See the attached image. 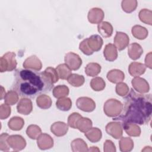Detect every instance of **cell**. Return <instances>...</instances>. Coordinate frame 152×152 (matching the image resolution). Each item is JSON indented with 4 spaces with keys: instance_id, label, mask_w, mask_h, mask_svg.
I'll use <instances>...</instances> for the list:
<instances>
[{
    "instance_id": "6da1fadb",
    "label": "cell",
    "mask_w": 152,
    "mask_h": 152,
    "mask_svg": "<svg viewBox=\"0 0 152 152\" xmlns=\"http://www.w3.org/2000/svg\"><path fill=\"white\" fill-rule=\"evenodd\" d=\"M12 88L21 97L34 99L53 87L51 77L45 71L39 72L27 69L15 70Z\"/></svg>"
},
{
    "instance_id": "7a4b0ae2",
    "label": "cell",
    "mask_w": 152,
    "mask_h": 152,
    "mask_svg": "<svg viewBox=\"0 0 152 152\" xmlns=\"http://www.w3.org/2000/svg\"><path fill=\"white\" fill-rule=\"evenodd\" d=\"M151 94H139L131 89L125 97L121 113L113 119L121 122L122 125L129 123L146 124L151 119Z\"/></svg>"
},
{
    "instance_id": "3957f363",
    "label": "cell",
    "mask_w": 152,
    "mask_h": 152,
    "mask_svg": "<svg viewBox=\"0 0 152 152\" xmlns=\"http://www.w3.org/2000/svg\"><path fill=\"white\" fill-rule=\"evenodd\" d=\"M123 109L122 103L115 99L107 100L104 104V112L109 117H116L120 115Z\"/></svg>"
},
{
    "instance_id": "277c9868",
    "label": "cell",
    "mask_w": 152,
    "mask_h": 152,
    "mask_svg": "<svg viewBox=\"0 0 152 152\" xmlns=\"http://www.w3.org/2000/svg\"><path fill=\"white\" fill-rule=\"evenodd\" d=\"M15 54L12 52L5 53L0 59V71L1 72L12 71L17 66Z\"/></svg>"
},
{
    "instance_id": "5b68a950",
    "label": "cell",
    "mask_w": 152,
    "mask_h": 152,
    "mask_svg": "<svg viewBox=\"0 0 152 152\" xmlns=\"http://www.w3.org/2000/svg\"><path fill=\"white\" fill-rule=\"evenodd\" d=\"M65 64L71 70L78 69L82 65V59L80 56L74 52H68L65 55Z\"/></svg>"
},
{
    "instance_id": "8992f818",
    "label": "cell",
    "mask_w": 152,
    "mask_h": 152,
    "mask_svg": "<svg viewBox=\"0 0 152 152\" xmlns=\"http://www.w3.org/2000/svg\"><path fill=\"white\" fill-rule=\"evenodd\" d=\"M76 106L79 109L86 112H93L96 108L94 101L88 97H79L76 101Z\"/></svg>"
},
{
    "instance_id": "52a82bcc",
    "label": "cell",
    "mask_w": 152,
    "mask_h": 152,
    "mask_svg": "<svg viewBox=\"0 0 152 152\" xmlns=\"http://www.w3.org/2000/svg\"><path fill=\"white\" fill-rule=\"evenodd\" d=\"M7 142L10 147L14 151H20L25 148L26 141L25 139L19 135H10L7 138Z\"/></svg>"
},
{
    "instance_id": "ba28073f",
    "label": "cell",
    "mask_w": 152,
    "mask_h": 152,
    "mask_svg": "<svg viewBox=\"0 0 152 152\" xmlns=\"http://www.w3.org/2000/svg\"><path fill=\"white\" fill-rule=\"evenodd\" d=\"M122 128L120 122H110L106 126V131L114 138L119 139L122 136Z\"/></svg>"
},
{
    "instance_id": "9c48e42d",
    "label": "cell",
    "mask_w": 152,
    "mask_h": 152,
    "mask_svg": "<svg viewBox=\"0 0 152 152\" xmlns=\"http://www.w3.org/2000/svg\"><path fill=\"white\" fill-rule=\"evenodd\" d=\"M114 45L119 50H122L129 44V39L128 36L123 32L117 31L113 40Z\"/></svg>"
},
{
    "instance_id": "30bf717a",
    "label": "cell",
    "mask_w": 152,
    "mask_h": 152,
    "mask_svg": "<svg viewBox=\"0 0 152 152\" xmlns=\"http://www.w3.org/2000/svg\"><path fill=\"white\" fill-rule=\"evenodd\" d=\"M86 42L88 48L93 53L100 50L103 44V39L97 34H93L87 38Z\"/></svg>"
},
{
    "instance_id": "8fae6325",
    "label": "cell",
    "mask_w": 152,
    "mask_h": 152,
    "mask_svg": "<svg viewBox=\"0 0 152 152\" xmlns=\"http://www.w3.org/2000/svg\"><path fill=\"white\" fill-rule=\"evenodd\" d=\"M24 68L27 69L39 71L42 68V64L40 60L35 55H32L27 58L23 64Z\"/></svg>"
},
{
    "instance_id": "7c38bea8",
    "label": "cell",
    "mask_w": 152,
    "mask_h": 152,
    "mask_svg": "<svg viewBox=\"0 0 152 152\" xmlns=\"http://www.w3.org/2000/svg\"><path fill=\"white\" fill-rule=\"evenodd\" d=\"M17 109V112L20 114L24 115L30 114L33 109L31 101L27 98H22L18 103Z\"/></svg>"
},
{
    "instance_id": "4fadbf2b",
    "label": "cell",
    "mask_w": 152,
    "mask_h": 152,
    "mask_svg": "<svg viewBox=\"0 0 152 152\" xmlns=\"http://www.w3.org/2000/svg\"><path fill=\"white\" fill-rule=\"evenodd\" d=\"M104 16V14L102 9L93 8L88 12V20L91 24H99L103 20Z\"/></svg>"
},
{
    "instance_id": "5bb4252c",
    "label": "cell",
    "mask_w": 152,
    "mask_h": 152,
    "mask_svg": "<svg viewBox=\"0 0 152 152\" xmlns=\"http://www.w3.org/2000/svg\"><path fill=\"white\" fill-rule=\"evenodd\" d=\"M133 88L139 93H144L149 91V85L145 80L140 77H135L131 81Z\"/></svg>"
},
{
    "instance_id": "9a60e30c",
    "label": "cell",
    "mask_w": 152,
    "mask_h": 152,
    "mask_svg": "<svg viewBox=\"0 0 152 152\" xmlns=\"http://www.w3.org/2000/svg\"><path fill=\"white\" fill-rule=\"evenodd\" d=\"M37 143L40 150H47L53 147V140L49 135L43 134L37 138Z\"/></svg>"
},
{
    "instance_id": "2e32d148",
    "label": "cell",
    "mask_w": 152,
    "mask_h": 152,
    "mask_svg": "<svg viewBox=\"0 0 152 152\" xmlns=\"http://www.w3.org/2000/svg\"><path fill=\"white\" fill-rule=\"evenodd\" d=\"M68 130L67 125L63 122H56L53 124L50 127L51 132L57 137L65 135Z\"/></svg>"
},
{
    "instance_id": "e0dca14e",
    "label": "cell",
    "mask_w": 152,
    "mask_h": 152,
    "mask_svg": "<svg viewBox=\"0 0 152 152\" xmlns=\"http://www.w3.org/2000/svg\"><path fill=\"white\" fill-rule=\"evenodd\" d=\"M103 55L106 59V60L112 62L116 59L118 57V52L115 46L112 43H109L106 45L104 51Z\"/></svg>"
},
{
    "instance_id": "ac0fdd59",
    "label": "cell",
    "mask_w": 152,
    "mask_h": 152,
    "mask_svg": "<svg viewBox=\"0 0 152 152\" xmlns=\"http://www.w3.org/2000/svg\"><path fill=\"white\" fill-rule=\"evenodd\" d=\"M128 71L132 76L137 77L143 74L145 71V66L144 64L138 62H132L129 65Z\"/></svg>"
},
{
    "instance_id": "d6986e66",
    "label": "cell",
    "mask_w": 152,
    "mask_h": 152,
    "mask_svg": "<svg viewBox=\"0 0 152 152\" xmlns=\"http://www.w3.org/2000/svg\"><path fill=\"white\" fill-rule=\"evenodd\" d=\"M128 52L130 58L133 60H136L140 58L143 53V50L139 44L133 43L128 46Z\"/></svg>"
},
{
    "instance_id": "ffe728a7",
    "label": "cell",
    "mask_w": 152,
    "mask_h": 152,
    "mask_svg": "<svg viewBox=\"0 0 152 152\" xmlns=\"http://www.w3.org/2000/svg\"><path fill=\"white\" fill-rule=\"evenodd\" d=\"M99 33L104 38L109 37L113 33V27L110 23L103 21L99 23L97 26Z\"/></svg>"
},
{
    "instance_id": "44dd1931",
    "label": "cell",
    "mask_w": 152,
    "mask_h": 152,
    "mask_svg": "<svg viewBox=\"0 0 152 152\" xmlns=\"http://www.w3.org/2000/svg\"><path fill=\"white\" fill-rule=\"evenodd\" d=\"M125 78L124 72L119 69H112L107 74V78L112 83L122 82Z\"/></svg>"
},
{
    "instance_id": "7402d4cb",
    "label": "cell",
    "mask_w": 152,
    "mask_h": 152,
    "mask_svg": "<svg viewBox=\"0 0 152 152\" xmlns=\"http://www.w3.org/2000/svg\"><path fill=\"white\" fill-rule=\"evenodd\" d=\"M84 135L91 142H97L101 140L102 136L101 130L97 128H91L85 132Z\"/></svg>"
},
{
    "instance_id": "603a6c76",
    "label": "cell",
    "mask_w": 152,
    "mask_h": 152,
    "mask_svg": "<svg viewBox=\"0 0 152 152\" xmlns=\"http://www.w3.org/2000/svg\"><path fill=\"white\" fill-rule=\"evenodd\" d=\"M92 121L87 118H80L76 124V129L82 132H86L92 126Z\"/></svg>"
},
{
    "instance_id": "cb8c5ba5",
    "label": "cell",
    "mask_w": 152,
    "mask_h": 152,
    "mask_svg": "<svg viewBox=\"0 0 152 152\" xmlns=\"http://www.w3.org/2000/svg\"><path fill=\"white\" fill-rule=\"evenodd\" d=\"M126 133L131 137H138L141 134L140 128L135 124H126L122 125Z\"/></svg>"
},
{
    "instance_id": "d4e9b609",
    "label": "cell",
    "mask_w": 152,
    "mask_h": 152,
    "mask_svg": "<svg viewBox=\"0 0 152 152\" xmlns=\"http://www.w3.org/2000/svg\"><path fill=\"white\" fill-rule=\"evenodd\" d=\"M58 77L62 80H67L71 74V69L66 64H61L56 68Z\"/></svg>"
},
{
    "instance_id": "484cf974",
    "label": "cell",
    "mask_w": 152,
    "mask_h": 152,
    "mask_svg": "<svg viewBox=\"0 0 152 152\" xmlns=\"http://www.w3.org/2000/svg\"><path fill=\"white\" fill-rule=\"evenodd\" d=\"M24 125V121L21 117L15 116L12 118L8 122V127L13 131L21 130Z\"/></svg>"
},
{
    "instance_id": "4316f807",
    "label": "cell",
    "mask_w": 152,
    "mask_h": 152,
    "mask_svg": "<svg viewBox=\"0 0 152 152\" xmlns=\"http://www.w3.org/2000/svg\"><path fill=\"white\" fill-rule=\"evenodd\" d=\"M101 71V66L94 62H91L87 65L85 68V73L89 77H95Z\"/></svg>"
},
{
    "instance_id": "83f0119b",
    "label": "cell",
    "mask_w": 152,
    "mask_h": 152,
    "mask_svg": "<svg viewBox=\"0 0 152 152\" xmlns=\"http://www.w3.org/2000/svg\"><path fill=\"white\" fill-rule=\"evenodd\" d=\"M37 105L42 109H47L50 107L52 105L51 98L45 94L40 95L37 97L36 100Z\"/></svg>"
},
{
    "instance_id": "f1b7e54d",
    "label": "cell",
    "mask_w": 152,
    "mask_h": 152,
    "mask_svg": "<svg viewBox=\"0 0 152 152\" xmlns=\"http://www.w3.org/2000/svg\"><path fill=\"white\" fill-rule=\"evenodd\" d=\"M72 151H87L88 147L85 141L80 138L73 140L71 144Z\"/></svg>"
},
{
    "instance_id": "f546056e",
    "label": "cell",
    "mask_w": 152,
    "mask_h": 152,
    "mask_svg": "<svg viewBox=\"0 0 152 152\" xmlns=\"http://www.w3.org/2000/svg\"><path fill=\"white\" fill-rule=\"evenodd\" d=\"M132 35L138 39L140 40H142L145 39V37L148 35V31L147 29L139 25H136L134 26L132 28Z\"/></svg>"
},
{
    "instance_id": "4dcf8cb0",
    "label": "cell",
    "mask_w": 152,
    "mask_h": 152,
    "mask_svg": "<svg viewBox=\"0 0 152 152\" xmlns=\"http://www.w3.org/2000/svg\"><path fill=\"white\" fill-rule=\"evenodd\" d=\"M56 106L60 110L68 111L72 106V102L68 97L59 98L56 102Z\"/></svg>"
},
{
    "instance_id": "1f68e13d",
    "label": "cell",
    "mask_w": 152,
    "mask_h": 152,
    "mask_svg": "<svg viewBox=\"0 0 152 152\" xmlns=\"http://www.w3.org/2000/svg\"><path fill=\"white\" fill-rule=\"evenodd\" d=\"M134 147L133 141L128 137L122 138L119 141V148L121 151L128 152L132 150Z\"/></svg>"
},
{
    "instance_id": "d6a6232c",
    "label": "cell",
    "mask_w": 152,
    "mask_h": 152,
    "mask_svg": "<svg viewBox=\"0 0 152 152\" xmlns=\"http://www.w3.org/2000/svg\"><path fill=\"white\" fill-rule=\"evenodd\" d=\"M69 94V88L65 85H59L53 90V95L55 98H62Z\"/></svg>"
},
{
    "instance_id": "836d02e7",
    "label": "cell",
    "mask_w": 152,
    "mask_h": 152,
    "mask_svg": "<svg viewBox=\"0 0 152 152\" xmlns=\"http://www.w3.org/2000/svg\"><path fill=\"white\" fill-rule=\"evenodd\" d=\"M68 82L73 87H80L84 83V77L76 74H71L67 79Z\"/></svg>"
},
{
    "instance_id": "e575fe53",
    "label": "cell",
    "mask_w": 152,
    "mask_h": 152,
    "mask_svg": "<svg viewBox=\"0 0 152 152\" xmlns=\"http://www.w3.org/2000/svg\"><path fill=\"white\" fill-rule=\"evenodd\" d=\"M90 86L93 90L99 91L103 90L104 88L106 83L102 78L97 77L91 80Z\"/></svg>"
},
{
    "instance_id": "d590c367",
    "label": "cell",
    "mask_w": 152,
    "mask_h": 152,
    "mask_svg": "<svg viewBox=\"0 0 152 152\" xmlns=\"http://www.w3.org/2000/svg\"><path fill=\"white\" fill-rule=\"evenodd\" d=\"M26 134L31 139L36 140L41 135L42 131L37 125H30L26 129Z\"/></svg>"
},
{
    "instance_id": "8d00e7d4",
    "label": "cell",
    "mask_w": 152,
    "mask_h": 152,
    "mask_svg": "<svg viewBox=\"0 0 152 152\" xmlns=\"http://www.w3.org/2000/svg\"><path fill=\"white\" fill-rule=\"evenodd\" d=\"M18 100V94L14 90L9 91L4 97L5 103L8 105H14Z\"/></svg>"
},
{
    "instance_id": "74e56055",
    "label": "cell",
    "mask_w": 152,
    "mask_h": 152,
    "mask_svg": "<svg viewBox=\"0 0 152 152\" xmlns=\"http://www.w3.org/2000/svg\"><path fill=\"white\" fill-rule=\"evenodd\" d=\"M129 87L124 83H119L116 86V92L121 96H125L128 93Z\"/></svg>"
},
{
    "instance_id": "f35d334b",
    "label": "cell",
    "mask_w": 152,
    "mask_h": 152,
    "mask_svg": "<svg viewBox=\"0 0 152 152\" xmlns=\"http://www.w3.org/2000/svg\"><path fill=\"white\" fill-rule=\"evenodd\" d=\"M9 137L7 133H2L0 136V150L7 151L10 150V147L7 142V138Z\"/></svg>"
},
{
    "instance_id": "ab89813d",
    "label": "cell",
    "mask_w": 152,
    "mask_h": 152,
    "mask_svg": "<svg viewBox=\"0 0 152 152\" xmlns=\"http://www.w3.org/2000/svg\"><path fill=\"white\" fill-rule=\"evenodd\" d=\"M81 117H82L81 115H80L78 113H77V112L72 113L68 116V125L74 129H76L77 122L78 120Z\"/></svg>"
},
{
    "instance_id": "60d3db41",
    "label": "cell",
    "mask_w": 152,
    "mask_h": 152,
    "mask_svg": "<svg viewBox=\"0 0 152 152\" xmlns=\"http://www.w3.org/2000/svg\"><path fill=\"white\" fill-rule=\"evenodd\" d=\"M11 113V107L7 104H2L0 106V118L1 119H7Z\"/></svg>"
},
{
    "instance_id": "b9f144b4",
    "label": "cell",
    "mask_w": 152,
    "mask_h": 152,
    "mask_svg": "<svg viewBox=\"0 0 152 152\" xmlns=\"http://www.w3.org/2000/svg\"><path fill=\"white\" fill-rule=\"evenodd\" d=\"M137 6V1H131V4L129 5L126 3L125 1H122V8L123 10L125 11L126 12L129 13L134 11L135 10Z\"/></svg>"
},
{
    "instance_id": "7bdbcfd3",
    "label": "cell",
    "mask_w": 152,
    "mask_h": 152,
    "mask_svg": "<svg viewBox=\"0 0 152 152\" xmlns=\"http://www.w3.org/2000/svg\"><path fill=\"white\" fill-rule=\"evenodd\" d=\"M45 71L48 75H49V76L51 77L53 83H55L58 81L59 77H58V72H57L56 69H55L52 67H48L45 70Z\"/></svg>"
},
{
    "instance_id": "ee69618b",
    "label": "cell",
    "mask_w": 152,
    "mask_h": 152,
    "mask_svg": "<svg viewBox=\"0 0 152 152\" xmlns=\"http://www.w3.org/2000/svg\"><path fill=\"white\" fill-rule=\"evenodd\" d=\"M79 49L85 55H92L93 53L90 50V49L88 48L87 44V42H86V39H85L84 40H83L79 45Z\"/></svg>"
},
{
    "instance_id": "f6af8a7d",
    "label": "cell",
    "mask_w": 152,
    "mask_h": 152,
    "mask_svg": "<svg viewBox=\"0 0 152 152\" xmlns=\"http://www.w3.org/2000/svg\"><path fill=\"white\" fill-rule=\"evenodd\" d=\"M148 10H146V9H143L142 10L140 11V12H139V18L140 19V20L145 23V24H148L149 25H151V22L149 20H148L147 18L148 17H151V15L147 16V12Z\"/></svg>"
},
{
    "instance_id": "bcb514c9",
    "label": "cell",
    "mask_w": 152,
    "mask_h": 152,
    "mask_svg": "<svg viewBox=\"0 0 152 152\" xmlns=\"http://www.w3.org/2000/svg\"><path fill=\"white\" fill-rule=\"evenodd\" d=\"M104 151H116L115 146L112 141L106 140L104 143Z\"/></svg>"
},
{
    "instance_id": "7dc6e473",
    "label": "cell",
    "mask_w": 152,
    "mask_h": 152,
    "mask_svg": "<svg viewBox=\"0 0 152 152\" xmlns=\"http://www.w3.org/2000/svg\"><path fill=\"white\" fill-rule=\"evenodd\" d=\"M1 100H2V98L4 97V94H3V92H4L5 90H4V87H3L2 86H1ZM4 93H5V92H4Z\"/></svg>"
}]
</instances>
